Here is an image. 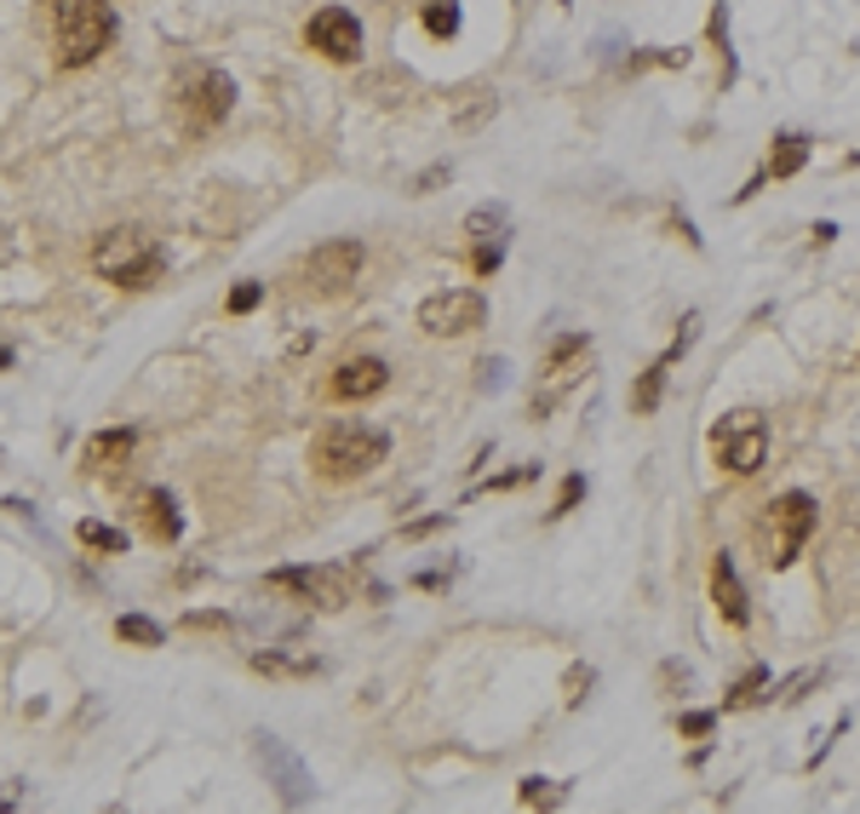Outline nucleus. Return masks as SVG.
<instances>
[{"instance_id": "obj_1", "label": "nucleus", "mask_w": 860, "mask_h": 814, "mask_svg": "<svg viewBox=\"0 0 860 814\" xmlns=\"http://www.w3.org/2000/svg\"><path fill=\"white\" fill-rule=\"evenodd\" d=\"M385 454H390V436L368 419H333L310 442V465H316V476H328V482L368 476V471L385 465Z\"/></svg>"}, {"instance_id": "obj_2", "label": "nucleus", "mask_w": 860, "mask_h": 814, "mask_svg": "<svg viewBox=\"0 0 860 814\" xmlns=\"http://www.w3.org/2000/svg\"><path fill=\"white\" fill-rule=\"evenodd\" d=\"M52 35H57V64L81 69L115 40V7L110 0H52Z\"/></svg>"}, {"instance_id": "obj_3", "label": "nucleus", "mask_w": 860, "mask_h": 814, "mask_svg": "<svg viewBox=\"0 0 860 814\" xmlns=\"http://www.w3.org/2000/svg\"><path fill=\"white\" fill-rule=\"evenodd\" d=\"M162 247L144 236V230H104L98 236V247H92V270L104 276V281H115V288H150L155 276H162Z\"/></svg>"}, {"instance_id": "obj_4", "label": "nucleus", "mask_w": 860, "mask_h": 814, "mask_svg": "<svg viewBox=\"0 0 860 814\" xmlns=\"http://www.w3.org/2000/svg\"><path fill=\"white\" fill-rule=\"evenodd\" d=\"M757 534H763V562L769 568H792L797 557H804V545L814 534V499L809 494H780L774 505H763V522H757Z\"/></svg>"}, {"instance_id": "obj_5", "label": "nucleus", "mask_w": 860, "mask_h": 814, "mask_svg": "<svg viewBox=\"0 0 860 814\" xmlns=\"http://www.w3.org/2000/svg\"><path fill=\"white\" fill-rule=\"evenodd\" d=\"M711 447H717V465H723V471H734V476H752L757 465L769 459V424L757 419L752 407H734V414H723V419H717Z\"/></svg>"}, {"instance_id": "obj_6", "label": "nucleus", "mask_w": 860, "mask_h": 814, "mask_svg": "<svg viewBox=\"0 0 860 814\" xmlns=\"http://www.w3.org/2000/svg\"><path fill=\"white\" fill-rule=\"evenodd\" d=\"M586 361H591V339H586V333H563V339H551V351H545V373H539V391H534V419H545L551 407L574 391L579 373H586Z\"/></svg>"}, {"instance_id": "obj_7", "label": "nucleus", "mask_w": 860, "mask_h": 814, "mask_svg": "<svg viewBox=\"0 0 860 814\" xmlns=\"http://www.w3.org/2000/svg\"><path fill=\"white\" fill-rule=\"evenodd\" d=\"M488 321V298L471 293V288H448V293H431L419 304V328L431 339H465Z\"/></svg>"}, {"instance_id": "obj_8", "label": "nucleus", "mask_w": 860, "mask_h": 814, "mask_svg": "<svg viewBox=\"0 0 860 814\" xmlns=\"http://www.w3.org/2000/svg\"><path fill=\"white\" fill-rule=\"evenodd\" d=\"M362 264H368V253H362V241H322V247H310L305 258H298V281L305 288H316V293H345L356 276H362Z\"/></svg>"}, {"instance_id": "obj_9", "label": "nucleus", "mask_w": 860, "mask_h": 814, "mask_svg": "<svg viewBox=\"0 0 860 814\" xmlns=\"http://www.w3.org/2000/svg\"><path fill=\"white\" fill-rule=\"evenodd\" d=\"M270 585H275V592L305 597L310 608H328V614L350 602V574H345V568H275Z\"/></svg>"}, {"instance_id": "obj_10", "label": "nucleus", "mask_w": 860, "mask_h": 814, "mask_svg": "<svg viewBox=\"0 0 860 814\" xmlns=\"http://www.w3.org/2000/svg\"><path fill=\"white\" fill-rule=\"evenodd\" d=\"M305 40H310V52L333 58V64H356V58H362V24H356V12H345V7L316 12Z\"/></svg>"}, {"instance_id": "obj_11", "label": "nucleus", "mask_w": 860, "mask_h": 814, "mask_svg": "<svg viewBox=\"0 0 860 814\" xmlns=\"http://www.w3.org/2000/svg\"><path fill=\"white\" fill-rule=\"evenodd\" d=\"M235 104V80L224 69H202L195 75V87L184 92V115H190V132H213L218 120L230 115Z\"/></svg>"}, {"instance_id": "obj_12", "label": "nucleus", "mask_w": 860, "mask_h": 814, "mask_svg": "<svg viewBox=\"0 0 860 814\" xmlns=\"http://www.w3.org/2000/svg\"><path fill=\"white\" fill-rule=\"evenodd\" d=\"M258 763H265L270 775H275V786H282V803H293V809L310 803V768L298 763L275 735H258Z\"/></svg>"}, {"instance_id": "obj_13", "label": "nucleus", "mask_w": 860, "mask_h": 814, "mask_svg": "<svg viewBox=\"0 0 860 814\" xmlns=\"http://www.w3.org/2000/svg\"><path fill=\"white\" fill-rule=\"evenodd\" d=\"M390 384V368L378 356H350V361H338L333 368V384L328 391L338 396V402H368V396H378Z\"/></svg>"}, {"instance_id": "obj_14", "label": "nucleus", "mask_w": 860, "mask_h": 814, "mask_svg": "<svg viewBox=\"0 0 860 814\" xmlns=\"http://www.w3.org/2000/svg\"><path fill=\"white\" fill-rule=\"evenodd\" d=\"M711 602H717V614H723L729 625H746V620H752L746 585H740V574H734V562H729V557H717V562H711Z\"/></svg>"}, {"instance_id": "obj_15", "label": "nucleus", "mask_w": 860, "mask_h": 814, "mask_svg": "<svg viewBox=\"0 0 860 814\" xmlns=\"http://www.w3.org/2000/svg\"><path fill=\"white\" fill-rule=\"evenodd\" d=\"M138 447V436L127 431H98V436H87V447H81V459L92 465V471H110V465H127V454Z\"/></svg>"}, {"instance_id": "obj_16", "label": "nucleus", "mask_w": 860, "mask_h": 814, "mask_svg": "<svg viewBox=\"0 0 860 814\" xmlns=\"http://www.w3.org/2000/svg\"><path fill=\"white\" fill-rule=\"evenodd\" d=\"M144 522H150V534L162 545H172L178 534H184V517H178V499L167 494V487H150L144 494Z\"/></svg>"}, {"instance_id": "obj_17", "label": "nucleus", "mask_w": 860, "mask_h": 814, "mask_svg": "<svg viewBox=\"0 0 860 814\" xmlns=\"http://www.w3.org/2000/svg\"><path fill=\"white\" fill-rule=\"evenodd\" d=\"M809 161V138L804 132H780L774 150H769V178H797Z\"/></svg>"}, {"instance_id": "obj_18", "label": "nucleus", "mask_w": 860, "mask_h": 814, "mask_svg": "<svg viewBox=\"0 0 860 814\" xmlns=\"http://www.w3.org/2000/svg\"><path fill=\"white\" fill-rule=\"evenodd\" d=\"M671 361H677V351H666V356H659L643 379H637V391H631V414H654V407H659V391H666Z\"/></svg>"}, {"instance_id": "obj_19", "label": "nucleus", "mask_w": 860, "mask_h": 814, "mask_svg": "<svg viewBox=\"0 0 860 814\" xmlns=\"http://www.w3.org/2000/svg\"><path fill=\"white\" fill-rule=\"evenodd\" d=\"M115 637H121V643H144V648H162L167 631L155 625V620H144V614H121V620H115Z\"/></svg>"}, {"instance_id": "obj_20", "label": "nucleus", "mask_w": 860, "mask_h": 814, "mask_svg": "<svg viewBox=\"0 0 860 814\" xmlns=\"http://www.w3.org/2000/svg\"><path fill=\"white\" fill-rule=\"evenodd\" d=\"M516 798H523L528 809H556V803L568 798V786H563V780H539V775H528L523 786H516Z\"/></svg>"}, {"instance_id": "obj_21", "label": "nucleus", "mask_w": 860, "mask_h": 814, "mask_svg": "<svg viewBox=\"0 0 860 814\" xmlns=\"http://www.w3.org/2000/svg\"><path fill=\"white\" fill-rule=\"evenodd\" d=\"M425 29L436 35V40H453L459 35V0H425Z\"/></svg>"}, {"instance_id": "obj_22", "label": "nucleus", "mask_w": 860, "mask_h": 814, "mask_svg": "<svg viewBox=\"0 0 860 814\" xmlns=\"http://www.w3.org/2000/svg\"><path fill=\"white\" fill-rule=\"evenodd\" d=\"M505 224H511V218H505V207H476V213L465 218V230H471L476 241H488V236L505 230Z\"/></svg>"}, {"instance_id": "obj_23", "label": "nucleus", "mask_w": 860, "mask_h": 814, "mask_svg": "<svg viewBox=\"0 0 860 814\" xmlns=\"http://www.w3.org/2000/svg\"><path fill=\"white\" fill-rule=\"evenodd\" d=\"M81 539L92 545V551H127V534H115V527H104V522H81Z\"/></svg>"}, {"instance_id": "obj_24", "label": "nucleus", "mask_w": 860, "mask_h": 814, "mask_svg": "<svg viewBox=\"0 0 860 814\" xmlns=\"http://www.w3.org/2000/svg\"><path fill=\"white\" fill-rule=\"evenodd\" d=\"M763 688H769V671L757 665V671H746V677L734 683V695H729V705H752L757 695H763Z\"/></svg>"}, {"instance_id": "obj_25", "label": "nucleus", "mask_w": 860, "mask_h": 814, "mask_svg": "<svg viewBox=\"0 0 860 814\" xmlns=\"http://www.w3.org/2000/svg\"><path fill=\"white\" fill-rule=\"evenodd\" d=\"M253 665H258V671H275V677H287V671H298V677H305V671H316V660H275V654H253Z\"/></svg>"}, {"instance_id": "obj_26", "label": "nucleus", "mask_w": 860, "mask_h": 814, "mask_svg": "<svg viewBox=\"0 0 860 814\" xmlns=\"http://www.w3.org/2000/svg\"><path fill=\"white\" fill-rule=\"evenodd\" d=\"M258 298H265V288H258V281H242V288L230 293V316H247Z\"/></svg>"}, {"instance_id": "obj_27", "label": "nucleus", "mask_w": 860, "mask_h": 814, "mask_svg": "<svg viewBox=\"0 0 860 814\" xmlns=\"http://www.w3.org/2000/svg\"><path fill=\"white\" fill-rule=\"evenodd\" d=\"M586 688H591V665H574V671H568V705L586 700Z\"/></svg>"}, {"instance_id": "obj_28", "label": "nucleus", "mask_w": 860, "mask_h": 814, "mask_svg": "<svg viewBox=\"0 0 860 814\" xmlns=\"http://www.w3.org/2000/svg\"><path fill=\"white\" fill-rule=\"evenodd\" d=\"M579 494H586V476H568V482H563V499H556V511H551V517L574 511V499H579Z\"/></svg>"}, {"instance_id": "obj_29", "label": "nucleus", "mask_w": 860, "mask_h": 814, "mask_svg": "<svg viewBox=\"0 0 860 814\" xmlns=\"http://www.w3.org/2000/svg\"><path fill=\"white\" fill-rule=\"evenodd\" d=\"M711 723H717L711 711H689V717H683V735H711Z\"/></svg>"}]
</instances>
